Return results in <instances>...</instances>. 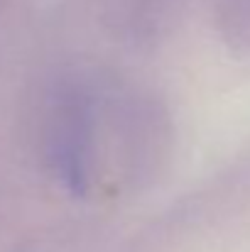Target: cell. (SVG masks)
I'll use <instances>...</instances> for the list:
<instances>
[{
	"label": "cell",
	"mask_w": 250,
	"mask_h": 252,
	"mask_svg": "<svg viewBox=\"0 0 250 252\" xmlns=\"http://www.w3.org/2000/svg\"><path fill=\"white\" fill-rule=\"evenodd\" d=\"M47 159L57 179L81 193L88 176V113L79 95H59L47 120Z\"/></svg>",
	"instance_id": "obj_1"
}]
</instances>
